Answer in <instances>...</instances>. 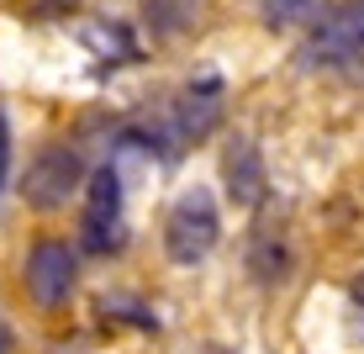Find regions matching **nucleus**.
<instances>
[{
  "instance_id": "obj_11",
  "label": "nucleus",
  "mask_w": 364,
  "mask_h": 354,
  "mask_svg": "<svg viewBox=\"0 0 364 354\" xmlns=\"http://www.w3.org/2000/svg\"><path fill=\"white\" fill-rule=\"evenodd\" d=\"M354 301H359V307H364V281H354Z\"/></svg>"
},
{
  "instance_id": "obj_7",
  "label": "nucleus",
  "mask_w": 364,
  "mask_h": 354,
  "mask_svg": "<svg viewBox=\"0 0 364 354\" xmlns=\"http://www.w3.org/2000/svg\"><path fill=\"white\" fill-rule=\"evenodd\" d=\"M148 6V21H154V32H185L200 21V11H206V0H143Z\"/></svg>"
},
{
  "instance_id": "obj_5",
  "label": "nucleus",
  "mask_w": 364,
  "mask_h": 354,
  "mask_svg": "<svg viewBox=\"0 0 364 354\" xmlns=\"http://www.w3.org/2000/svg\"><path fill=\"white\" fill-rule=\"evenodd\" d=\"M364 53V0H343L317 21V32L306 37L301 58L306 64H348Z\"/></svg>"
},
{
  "instance_id": "obj_1",
  "label": "nucleus",
  "mask_w": 364,
  "mask_h": 354,
  "mask_svg": "<svg viewBox=\"0 0 364 354\" xmlns=\"http://www.w3.org/2000/svg\"><path fill=\"white\" fill-rule=\"evenodd\" d=\"M222 238V217H217V201H211L206 185H191V191L174 196L169 217H164V249L174 264H200L217 249Z\"/></svg>"
},
{
  "instance_id": "obj_8",
  "label": "nucleus",
  "mask_w": 364,
  "mask_h": 354,
  "mask_svg": "<svg viewBox=\"0 0 364 354\" xmlns=\"http://www.w3.org/2000/svg\"><path fill=\"white\" fill-rule=\"evenodd\" d=\"M264 6V21L269 27H291V21H311V16H328V0H259Z\"/></svg>"
},
{
  "instance_id": "obj_3",
  "label": "nucleus",
  "mask_w": 364,
  "mask_h": 354,
  "mask_svg": "<svg viewBox=\"0 0 364 354\" xmlns=\"http://www.w3.org/2000/svg\"><path fill=\"white\" fill-rule=\"evenodd\" d=\"M74 281H80V259H74V249L64 238H37L27 249V259H21V286H27V296L43 312L64 307L74 296Z\"/></svg>"
},
{
  "instance_id": "obj_4",
  "label": "nucleus",
  "mask_w": 364,
  "mask_h": 354,
  "mask_svg": "<svg viewBox=\"0 0 364 354\" xmlns=\"http://www.w3.org/2000/svg\"><path fill=\"white\" fill-rule=\"evenodd\" d=\"M80 238L90 254H111L122 244V180L117 170H95L85 185V217H80Z\"/></svg>"
},
{
  "instance_id": "obj_6",
  "label": "nucleus",
  "mask_w": 364,
  "mask_h": 354,
  "mask_svg": "<svg viewBox=\"0 0 364 354\" xmlns=\"http://www.w3.org/2000/svg\"><path fill=\"white\" fill-rule=\"evenodd\" d=\"M222 180H228L232 201H243V207H254L259 196H264V164H259V148L248 143V137H232L228 154H222Z\"/></svg>"
},
{
  "instance_id": "obj_9",
  "label": "nucleus",
  "mask_w": 364,
  "mask_h": 354,
  "mask_svg": "<svg viewBox=\"0 0 364 354\" xmlns=\"http://www.w3.org/2000/svg\"><path fill=\"white\" fill-rule=\"evenodd\" d=\"M6 164H11V132H6V117H0V185H6Z\"/></svg>"
},
{
  "instance_id": "obj_10",
  "label": "nucleus",
  "mask_w": 364,
  "mask_h": 354,
  "mask_svg": "<svg viewBox=\"0 0 364 354\" xmlns=\"http://www.w3.org/2000/svg\"><path fill=\"white\" fill-rule=\"evenodd\" d=\"M196 354H228V349H222V344H200Z\"/></svg>"
},
{
  "instance_id": "obj_12",
  "label": "nucleus",
  "mask_w": 364,
  "mask_h": 354,
  "mask_svg": "<svg viewBox=\"0 0 364 354\" xmlns=\"http://www.w3.org/2000/svg\"><path fill=\"white\" fill-rule=\"evenodd\" d=\"M0 354H6V328H0Z\"/></svg>"
},
{
  "instance_id": "obj_2",
  "label": "nucleus",
  "mask_w": 364,
  "mask_h": 354,
  "mask_svg": "<svg viewBox=\"0 0 364 354\" xmlns=\"http://www.w3.org/2000/svg\"><path fill=\"white\" fill-rule=\"evenodd\" d=\"M85 159L74 154L69 143H48V148H37L32 164H27V175H21V201H27L32 212H58V207H69V196L74 191H85Z\"/></svg>"
}]
</instances>
